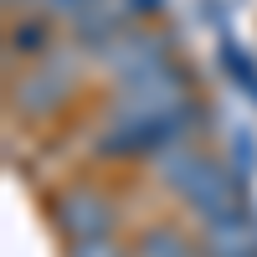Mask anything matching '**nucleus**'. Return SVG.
Instances as JSON below:
<instances>
[{"instance_id": "obj_8", "label": "nucleus", "mask_w": 257, "mask_h": 257, "mask_svg": "<svg viewBox=\"0 0 257 257\" xmlns=\"http://www.w3.org/2000/svg\"><path fill=\"white\" fill-rule=\"evenodd\" d=\"M31 11H41V16H52V21H72L77 11H88L93 0H26Z\"/></svg>"}, {"instance_id": "obj_2", "label": "nucleus", "mask_w": 257, "mask_h": 257, "mask_svg": "<svg viewBox=\"0 0 257 257\" xmlns=\"http://www.w3.org/2000/svg\"><path fill=\"white\" fill-rule=\"evenodd\" d=\"M77 52V47H72ZM67 52V62L57 57V47H47L41 57H26V67H21V77L11 82V108L21 113V118H52V113H62L72 103V93H77V67H72V57Z\"/></svg>"}, {"instance_id": "obj_1", "label": "nucleus", "mask_w": 257, "mask_h": 257, "mask_svg": "<svg viewBox=\"0 0 257 257\" xmlns=\"http://www.w3.org/2000/svg\"><path fill=\"white\" fill-rule=\"evenodd\" d=\"M149 170H155V180L175 196V206L190 211L196 221L216 216V211H226V206H237V175H231L211 149H201L190 134L170 139L165 149H155Z\"/></svg>"}, {"instance_id": "obj_5", "label": "nucleus", "mask_w": 257, "mask_h": 257, "mask_svg": "<svg viewBox=\"0 0 257 257\" xmlns=\"http://www.w3.org/2000/svg\"><path fill=\"white\" fill-rule=\"evenodd\" d=\"M201 231V252L206 257H257V221L247 216V206H226L216 216L196 221Z\"/></svg>"}, {"instance_id": "obj_6", "label": "nucleus", "mask_w": 257, "mask_h": 257, "mask_svg": "<svg viewBox=\"0 0 257 257\" xmlns=\"http://www.w3.org/2000/svg\"><path fill=\"white\" fill-rule=\"evenodd\" d=\"M134 257H206V252H201V231L180 221H149L134 231Z\"/></svg>"}, {"instance_id": "obj_9", "label": "nucleus", "mask_w": 257, "mask_h": 257, "mask_svg": "<svg viewBox=\"0 0 257 257\" xmlns=\"http://www.w3.org/2000/svg\"><path fill=\"white\" fill-rule=\"evenodd\" d=\"M11 6H16V0H11Z\"/></svg>"}, {"instance_id": "obj_4", "label": "nucleus", "mask_w": 257, "mask_h": 257, "mask_svg": "<svg viewBox=\"0 0 257 257\" xmlns=\"http://www.w3.org/2000/svg\"><path fill=\"white\" fill-rule=\"evenodd\" d=\"M93 62H98V67H108L113 88H128V82H139V77H149V72L170 67V52H165V41H160L155 31L128 26V31H118Z\"/></svg>"}, {"instance_id": "obj_3", "label": "nucleus", "mask_w": 257, "mask_h": 257, "mask_svg": "<svg viewBox=\"0 0 257 257\" xmlns=\"http://www.w3.org/2000/svg\"><path fill=\"white\" fill-rule=\"evenodd\" d=\"M52 226L62 231V242H88L118 231V201L108 185L98 180H72L52 196Z\"/></svg>"}, {"instance_id": "obj_7", "label": "nucleus", "mask_w": 257, "mask_h": 257, "mask_svg": "<svg viewBox=\"0 0 257 257\" xmlns=\"http://www.w3.org/2000/svg\"><path fill=\"white\" fill-rule=\"evenodd\" d=\"M67 257H134V242H123L118 231H108V237H88V242H67Z\"/></svg>"}]
</instances>
